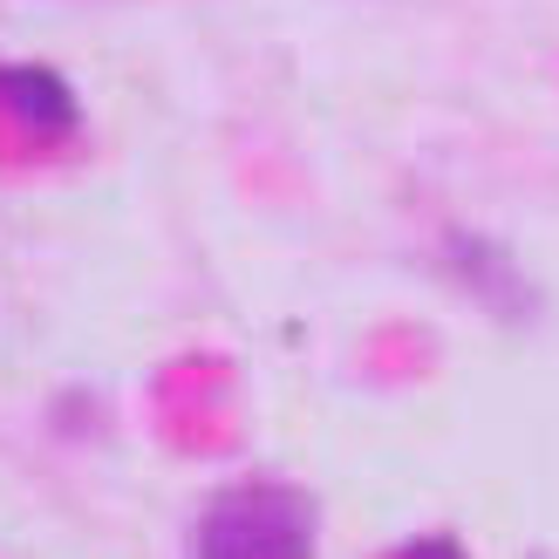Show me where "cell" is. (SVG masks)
<instances>
[{
  "label": "cell",
  "mask_w": 559,
  "mask_h": 559,
  "mask_svg": "<svg viewBox=\"0 0 559 559\" xmlns=\"http://www.w3.org/2000/svg\"><path fill=\"white\" fill-rule=\"evenodd\" d=\"M307 546H314L307 506L273 485L226 491L199 525V559H307Z\"/></svg>",
  "instance_id": "obj_1"
},
{
  "label": "cell",
  "mask_w": 559,
  "mask_h": 559,
  "mask_svg": "<svg viewBox=\"0 0 559 559\" xmlns=\"http://www.w3.org/2000/svg\"><path fill=\"white\" fill-rule=\"evenodd\" d=\"M0 109L8 117H21L27 130H48V136H62L75 130V96H69V82L41 69V62H8L0 69Z\"/></svg>",
  "instance_id": "obj_2"
},
{
  "label": "cell",
  "mask_w": 559,
  "mask_h": 559,
  "mask_svg": "<svg viewBox=\"0 0 559 559\" xmlns=\"http://www.w3.org/2000/svg\"><path fill=\"white\" fill-rule=\"evenodd\" d=\"M403 559H464V552H457L451 539H424V546H409Z\"/></svg>",
  "instance_id": "obj_3"
}]
</instances>
